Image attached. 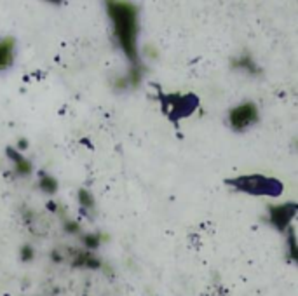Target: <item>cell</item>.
I'll return each instance as SVG.
<instances>
[{
  "label": "cell",
  "mask_w": 298,
  "mask_h": 296,
  "mask_svg": "<svg viewBox=\"0 0 298 296\" xmlns=\"http://www.w3.org/2000/svg\"><path fill=\"white\" fill-rule=\"evenodd\" d=\"M108 14L113 19L115 33L120 45L133 61H136V9L131 3L108 2Z\"/></svg>",
  "instance_id": "obj_1"
},
{
  "label": "cell",
  "mask_w": 298,
  "mask_h": 296,
  "mask_svg": "<svg viewBox=\"0 0 298 296\" xmlns=\"http://www.w3.org/2000/svg\"><path fill=\"white\" fill-rule=\"evenodd\" d=\"M234 185H237L239 190L251 193H265V195H276L281 190V185L274 179L264 178V176H246V178H239L234 181Z\"/></svg>",
  "instance_id": "obj_2"
},
{
  "label": "cell",
  "mask_w": 298,
  "mask_h": 296,
  "mask_svg": "<svg viewBox=\"0 0 298 296\" xmlns=\"http://www.w3.org/2000/svg\"><path fill=\"white\" fill-rule=\"evenodd\" d=\"M295 211H297V207L293 206V204H285V206L274 207L271 213L272 223H274L278 228H281V230H285V228L288 227L290 220L295 216Z\"/></svg>",
  "instance_id": "obj_4"
},
{
  "label": "cell",
  "mask_w": 298,
  "mask_h": 296,
  "mask_svg": "<svg viewBox=\"0 0 298 296\" xmlns=\"http://www.w3.org/2000/svg\"><path fill=\"white\" fill-rule=\"evenodd\" d=\"M40 186L44 192H49V193H54L56 188H58V183H56L54 178H51V176H42L40 179Z\"/></svg>",
  "instance_id": "obj_7"
},
{
  "label": "cell",
  "mask_w": 298,
  "mask_h": 296,
  "mask_svg": "<svg viewBox=\"0 0 298 296\" xmlns=\"http://www.w3.org/2000/svg\"><path fill=\"white\" fill-rule=\"evenodd\" d=\"M9 155L14 158V162H16V167H17V171H19V174H28V172L31 171V164L26 160V158H23L21 155H16L12 150L9 151Z\"/></svg>",
  "instance_id": "obj_6"
},
{
  "label": "cell",
  "mask_w": 298,
  "mask_h": 296,
  "mask_svg": "<svg viewBox=\"0 0 298 296\" xmlns=\"http://www.w3.org/2000/svg\"><path fill=\"white\" fill-rule=\"evenodd\" d=\"M79 199H80V202H82V206H89V207L94 206L93 197H91V193H87L86 190H80V192H79Z\"/></svg>",
  "instance_id": "obj_8"
},
{
  "label": "cell",
  "mask_w": 298,
  "mask_h": 296,
  "mask_svg": "<svg viewBox=\"0 0 298 296\" xmlns=\"http://www.w3.org/2000/svg\"><path fill=\"white\" fill-rule=\"evenodd\" d=\"M23 255H24V260H28L31 255H33V253L30 251V248H24V249H23Z\"/></svg>",
  "instance_id": "obj_10"
},
{
  "label": "cell",
  "mask_w": 298,
  "mask_h": 296,
  "mask_svg": "<svg viewBox=\"0 0 298 296\" xmlns=\"http://www.w3.org/2000/svg\"><path fill=\"white\" fill-rule=\"evenodd\" d=\"M14 59V40L12 38H3L0 40V70L10 66Z\"/></svg>",
  "instance_id": "obj_5"
},
{
  "label": "cell",
  "mask_w": 298,
  "mask_h": 296,
  "mask_svg": "<svg viewBox=\"0 0 298 296\" xmlns=\"http://www.w3.org/2000/svg\"><path fill=\"white\" fill-rule=\"evenodd\" d=\"M86 242H87V244H93V248H96V246H98V239L96 237H87Z\"/></svg>",
  "instance_id": "obj_9"
},
{
  "label": "cell",
  "mask_w": 298,
  "mask_h": 296,
  "mask_svg": "<svg viewBox=\"0 0 298 296\" xmlns=\"http://www.w3.org/2000/svg\"><path fill=\"white\" fill-rule=\"evenodd\" d=\"M229 121L236 131H244V129L250 128L251 124H255L258 121V110L253 103H243L230 112Z\"/></svg>",
  "instance_id": "obj_3"
}]
</instances>
